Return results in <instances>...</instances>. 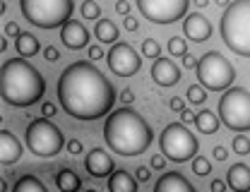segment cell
I'll return each mask as SVG.
<instances>
[{"instance_id": "7", "label": "cell", "mask_w": 250, "mask_h": 192, "mask_svg": "<svg viewBox=\"0 0 250 192\" xmlns=\"http://www.w3.org/2000/svg\"><path fill=\"white\" fill-rule=\"evenodd\" d=\"M197 79L205 89L209 92H226L229 87H233L236 79V67L231 65L229 58H224L219 51H207L200 63H197Z\"/></svg>"}, {"instance_id": "27", "label": "cell", "mask_w": 250, "mask_h": 192, "mask_svg": "<svg viewBox=\"0 0 250 192\" xmlns=\"http://www.w3.org/2000/svg\"><path fill=\"white\" fill-rule=\"evenodd\" d=\"M142 56L145 58H152V60H156L161 56V46L156 43V38H145L142 41Z\"/></svg>"}, {"instance_id": "32", "label": "cell", "mask_w": 250, "mask_h": 192, "mask_svg": "<svg viewBox=\"0 0 250 192\" xmlns=\"http://www.w3.org/2000/svg\"><path fill=\"white\" fill-rule=\"evenodd\" d=\"M43 58H46L48 63H56V60L61 58V53H58L56 46H46V48H43Z\"/></svg>"}, {"instance_id": "21", "label": "cell", "mask_w": 250, "mask_h": 192, "mask_svg": "<svg viewBox=\"0 0 250 192\" xmlns=\"http://www.w3.org/2000/svg\"><path fill=\"white\" fill-rule=\"evenodd\" d=\"M219 123H221L219 113L214 115V111H209V108L200 111V113H197V118H195V128L200 130L202 134H217Z\"/></svg>"}, {"instance_id": "34", "label": "cell", "mask_w": 250, "mask_h": 192, "mask_svg": "<svg viewBox=\"0 0 250 192\" xmlns=\"http://www.w3.org/2000/svg\"><path fill=\"white\" fill-rule=\"evenodd\" d=\"M123 27L127 32H137V27H140V22H137V17H132V15H125V22Z\"/></svg>"}, {"instance_id": "20", "label": "cell", "mask_w": 250, "mask_h": 192, "mask_svg": "<svg viewBox=\"0 0 250 192\" xmlns=\"http://www.w3.org/2000/svg\"><path fill=\"white\" fill-rule=\"evenodd\" d=\"M15 51L22 56V58H31L41 51L39 46V38L29 32H20V36H15Z\"/></svg>"}, {"instance_id": "1", "label": "cell", "mask_w": 250, "mask_h": 192, "mask_svg": "<svg viewBox=\"0 0 250 192\" xmlns=\"http://www.w3.org/2000/svg\"><path fill=\"white\" fill-rule=\"evenodd\" d=\"M61 108L75 120H96L108 115L116 103V89L111 79L94 63H72L58 79Z\"/></svg>"}, {"instance_id": "39", "label": "cell", "mask_w": 250, "mask_h": 192, "mask_svg": "<svg viewBox=\"0 0 250 192\" xmlns=\"http://www.w3.org/2000/svg\"><path fill=\"white\" fill-rule=\"evenodd\" d=\"M116 12H118V15H130V2H127V0H118V2H116Z\"/></svg>"}, {"instance_id": "30", "label": "cell", "mask_w": 250, "mask_h": 192, "mask_svg": "<svg viewBox=\"0 0 250 192\" xmlns=\"http://www.w3.org/2000/svg\"><path fill=\"white\" fill-rule=\"evenodd\" d=\"M186 96H188V101H190V103H195V106H202V103H205V98H207L202 84H200V87H195V84H192V87H188Z\"/></svg>"}, {"instance_id": "43", "label": "cell", "mask_w": 250, "mask_h": 192, "mask_svg": "<svg viewBox=\"0 0 250 192\" xmlns=\"http://www.w3.org/2000/svg\"><path fill=\"white\" fill-rule=\"evenodd\" d=\"M121 101L130 106V103L135 101V92H132V89H123V92H121Z\"/></svg>"}, {"instance_id": "22", "label": "cell", "mask_w": 250, "mask_h": 192, "mask_svg": "<svg viewBox=\"0 0 250 192\" xmlns=\"http://www.w3.org/2000/svg\"><path fill=\"white\" fill-rule=\"evenodd\" d=\"M56 185H58L61 192H75L82 188V180H80V175L72 168H62V171L56 173Z\"/></svg>"}, {"instance_id": "40", "label": "cell", "mask_w": 250, "mask_h": 192, "mask_svg": "<svg viewBox=\"0 0 250 192\" xmlns=\"http://www.w3.org/2000/svg\"><path fill=\"white\" fill-rule=\"evenodd\" d=\"M212 154H214V159H217V161H226V159H229V149H226V147H214V152H212Z\"/></svg>"}, {"instance_id": "15", "label": "cell", "mask_w": 250, "mask_h": 192, "mask_svg": "<svg viewBox=\"0 0 250 192\" xmlns=\"http://www.w3.org/2000/svg\"><path fill=\"white\" fill-rule=\"evenodd\" d=\"M61 38H62V43L67 48H72V51H80V48H87L89 46V32H87V27L80 24V22H75V19H70V22L62 24Z\"/></svg>"}, {"instance_id": "8", "label": "cell", "mask_w": 250, "mask_h": 192, "mask_svg": "<svg viewBox=\"0 0 250 192\" xmlns=\"http://www.w3.org/2000/svg\"><path fill=\"white\" fill-rule=\"evenodd\" d=\"M219 118L233 132L250 130V92L243 87H229L219 98Z\"/></svg>"}, {"instance_id": "18", "label": "cell", "mask_w": 250, "mask_h": 192, "mask_svg": "<svg viewBox=\"0 0 250 192\" xmlns=\"http://www.w3.org/2000/svg\"><path fill=\"white\" fill-rule=\"evenodd\" d=\"M154 192H192V185L181 173H164L156 180Z\"/></svg>"}, {"instance_id": "12", "label": "cell", "mask_w": 250, "mask_h": 192, "mask_svg": "<svg viewBox=\"0 0 250 192\" xmlns=\"http://www.w3.org/2000/svg\"><path fill=\"white\" fill-rule=\"evenodd\" d=\"M84 168H87V173L92 175V178H108L113 171H116V163L111 159V154L106 152V149H101V147H94L92 152L84 156Z\"/></svg>"}, {"instance_id": "42", "label": "cell", "mask_w": 250, "mask_h": 192, "mask_svg": "<svg viewBox=\"0 0 250 192\" xmlns=\"http://www.w3.org/2000/svg\"><path fill=\"white\" fill-rule=\"evenodd\" d=\"M5 36H20V27L15 22H7L5 24Z\"/></svg>"}, {"instance_id": "13", "label": "cell", "mask_w": 250, "mask_h": 192, "mask_svg": "<svg viewBox=\"0 0 250 192\" xmlns=\"http://www.w3.org/2000/svg\"><path fill=\"white\" fill-rule=\"evenodd\" d=\"M183 34H186L190 41H195V43H205L212 36V22L205 15H200V12L186 15V19H183Z\"/></svg>"}, {"instance_id": "9", "label": "cell", "mask_w": 250, "mask_h": 192, "mask_svg": "<svg viewBox=\"0 0 250 192\" xmlns=\"http://www.w3.org/2000/svg\"><path fill=\"white\" fill-rule=\"evenodd\" d=\"M27 147H29L31 154L41 156V159H51L56 154H61L62 144H65V137H62L61 128H56L51 123V118H39V120H31L29 128H27Z\"/></svg>"}, {"instance_id": "49", "label": "cell", "mask_w": 250, "mask_h": 192, "mask_svg": "<svg viewBox=\"0 0 250 192\" xmlns=\"http://www.w3.org/2000/svg\"><path fill=\"white\" fill-rule=\"evenodd\" d=\"M0 51H7V38H0Z\"/></svg>"}, {"instance_id": "3", "label": "cell", "mask_w": 250, "mask_h": 192, "mask_svg": "<svg viewBox=\"0 0 250 192\" xmlns=\"http://www.w3.org/2000/svg\"><path fill=\"white\" fill-rule=\"evenodd\" d=\"M0 87H2V98L17 108H29L41 101V96H46L43 75L22 56L2 63Z\"/></svg>"}, {"instance_id": "37", "label": "cell", "mask_w": 250, "mask_h": 192, "mask_svg": "<svg viewBox=\"0 0 250 192\" xmlns=\"http://www.w3.org/2000/svg\"><path fill=\"white\" fill-rule=\"evenodd\" d=\"M168 108H171V111H176V113H181V111L186 108V103H183V98H178V96H176V98H171V101H168Z\"/></svg>"}, {"instance_id": "10", "label": "cell", "mask_w": 250, "mask_h": 192, "mask_svg": "<svg viewBox=\"0 0 250 192\" xmlns=\"http://www.w3.org/2000/svg\"><path fill=\"white\" fill-rule=\"evenodd\" d=\"M145 19L154 24H173L188 15L190 0H135Z\"/></svg>"}, {"instance_id": "48", "label": "cell", "mask_w": 250, "mask_h": 192, "mask_svg": "<svg viewBox=\"0 0 250 192\" xmlns=\"http://www.w3.org/2000/svg\"><path fill=\"white\" fill-rule=\"evenodd\" d=\"M2 12H7V2H5V0H0V15H2Z\"/></svg>"}, {"instance_id": "25", "label": "cell", "mask_w": 250, "mask_h": 192, "mask_svg": "<svg viewBox=\"0 0 250 192\" xmlns=\"http://www.w3.org/2000/svg\"><path fill=\"white\" fill-rule=\"evenodd\" d=\"M168 53H171L173 58H183V56L188 53L186 38H181V36H171V38H168Z\"/></svg>"}, {"instance_id": "47", "label": "cell", "mask_w": 250, "mask_h": 192, "mask_svg": "<svg viewBox=\"0 0 250 192\" xmlns=\"http://www.w3.org/2000/svg\"><path fill=\"white\" fill-rule=\"evenodd\" d=\"M195 5H197V7H207V5H209V0H195Z\"/></svg>"}, {"instance_id": "11", "label": "cell", "mask_w": 250, "mask_h": 192, "mask_svg": "<svg viewBox=\"0 0 250 192\" xmlns=\"http://www.w3.org/2000/svg\"><path fill=\"white\" fill-rule=\"evenodd\" d=\"M106 60H108L111 72L118 75V77H130V75H135V72L142 67V58H140L137 51H135L130 43H125V41L111 43V51H108Z\"/></svg>"}, {"instance_id": "29", "label": "cell", "mask_w": 250, "mask_h": 192, "mask_svg": "<svg viewBox=\"0 0 250 192\" xmlns=\"http://www.w3.org/2000/svg\"><path fill=\"white\" fill-rule=\"evenodd\" d=\"M192 173H195V175H209V173H212V163H209V159L195 156V159H192Z\"/></svg>"}, {"instance_id": "38", "label": "cell", "mask_w": 250, "mask_h": 192, "mask_svg": "<svg viewBox=\"0 0 250 192\" xmlns=\"http://www.w3.org/2000/svg\"><path fill=\"white\" fill-rule=\"evenodd\" d=\"M41 113H43L46 118H53V115H56V103H51V101H46V103L41 106Z\"/></svg>"}, {"instance_id": "44", "label": "cell", "mask_w": 250, "mask_h": 192, "mask_svg": "<svg viewBox=\"0 0 250 192\" xmlns=\"http://www.w3.org/2000/svg\"><path fill=\"white\" fill-rule=\"evenodd\" d=\"M89 58H92V60H101V58H104V51H101L99 46H89Z\"/></svg>"}, {"instance_id": "26", "label": "cell", "mask_w": 250, "mask_h": 192, "mask_svg": "<svg viewBox=\"0 0 250 192\" xmlns=\"http://www.w3.org/2000/svg\"><path fill=\"white\" fill-rule=\"evenodd\" d=\"M80 12H82L84 19H99L101 17V10H99V2L96 0H84L80 5Z\"/></svg>"}, {"instance_id": "33", "label": "cell", "mask_w": 250, "mask_h": 192, "mask_svg": "<svg viewBox=\"0 0 250 192\" xmlns=\"http://www.w3.org/2000/svg\"><path fill=\"white\" fill-rule=\"evenodd\" d=\"M135 173H137V180H140V183H149V178H152V171H149L147 166H137Z\"/></svg>"}, {"instance_id": "16", "label": "cell", "mask_w": 250, "mask_h": 192, "mask_svg": "<svg viewBox=\"0 0 250 192\" xmlns=\"http://www.w3.org/2000/svg\"><path fill=\"white\" fill-rule=\"evenodd\" d=\"M22 159V144L20 139L10 132V130H2L0 132V161L5 166H12Z\"/></svg>"}, {"instance_id": "31", "label": "cell", "mask_w": 250, "mask_h": 192, "mask_svg": "<svg viewBox=\"0 0 250 192\" xmlns=\"http://www.w3.org/2000/svg\"><path fill=\"white\" fill-rule=\"evenodd\" d=\"M67 152H70L72 156H80V154L84 152V144H82L80 139H70V142H67Z\"/></svg>"}, {"instance_id": "35", "label": "cell", "mask_w": 250, "mask_h": 192, "mask_svg": "<svg viewBox=\"0 0 250 192\" xmlns=\"http://www.w3.org/2000/svg\"><path fill=\"white\" fill-rule=\"evenodd\" d=\"M197 63H200V58H195L192 53H186V56H183V67H188V70H195Z\"/></svg>"}, {"instance_id": "6", "label": "cell", "mask_w": 250, "mask_h": 192, "mask_svg": "<svg viewBox=\"0 0 250 192\" xmlns=\"http://www.w3.org/2000/svg\"><path fill=\"white\" fill-rule=\"evenodd\" d=\"M159 147H161V154L168 161H176V163H186L192 161L195 154L200 152V142L197 137L186 128V123H171L161 130L159 134Z\"/></svg>"}, {"instance_id": "5", "label": "cell", "mask_w": 250, "mask_h": 192, "mask_svg": "<svg viewBox=\"0 0 250 192\" xmlns=\"http://www.w3.org/2000/svg\"><path fill=\"white\" fill-rule=\"evenodd\" d=\"M24 19L39 29H58L70 22L75 2L72 0H20Z\"/></svg>"}, {"instance_id": "17", "label": "cell", "mask_w": 250, "mask_h": 192, "mask_svg": "<svg viewBox=\"0 0 250 192\" xmlns=\"http://www.w3.org/2000/svg\"><path fill=\"white\" fill-rule=\"evenodd\" d=\"M226 183H229L231 190L248 192L250 190V166H246V163H233L226 171Z\"/></svg>"}, {"instance_id": "41", "label": "cell", "mask_w": 250, "mask_h": 192, "mask_svg": "<svg viewBox=\"0 0 250 192\" xmlns=\"http://www.w3.org/2000/svg\"><path fill=\"white\" fill-rule=\"evenodd\" d=\"M195 118H197V115H195L192 111H188V108H183V111H181V120H183L186 125H190V123H195Z\"/></svg>"}, {"instance_id": "23", "label": "cell", "mask_w": 250, "mask_h": 192, "mask_svg": "<svg viewBox=\"0 0 250 192\" xmlns=\"http://www.w3.org/2000/svg\"><path fill=\"white\" fill-rule=\"evenodd\" d=\"M94 36H96L101 43H116V41H118V27H116L111 19H96Z\"/></svg>"}, {"instance_id": "36", "label": "cell", "mask_w": 250, "mask_h": 192, "mask_svg": "<svg viewBox=\"0 0 250 192\" xmlns=\"http://www.w3.org/2000/svg\"><path fill=\"white\" fill-rule=\"evenodd\" d=\"M164 166H166V156H164V154H154V156H152V168H154V171H161Z\"/></svg>"}, {"instance_id": "45", "label": "cell", "mask_w": 250, "mask_h": 192, "mask_svg": "<svg viewBox=\"0 0 250 192\" xmlns=\"http://www.w3.org/2000/svg\"><path fill=\"white\" fill-rule=\"evenodd\" d=\"M226 185H229V183H224V180H212L209 188H212V192H221V190H226Z\"/></svg>"}, {"instance_id": "46", "label": "cell", "mask_w": 250, "mask_h": 192, "mask_svg": "<svg viewBox=\"0 0 250 192\" xmlns=\"http://www.w3.org/2000/svg\"><path fill=\"white\" fill-rule=\"evenodd\" d=\"M214 5H217V7H224V10H226V7L231 5V0H214Z\"/></svg>"}, {"instance_id": "19", "label": "cell", "mask_w": 250, "mask_h": 192, "mask_svg": "<svg viewBox=\"0 0 250 192\" xmlns=\"http://www.w3.org/2000/svg\"><path fill=\"white\" fill-rule=\"evenodd\" d=\"M137 178H132L127 171L123 168H118V171H113L111 175H108V190L111 192H135L137 190Z\"/></svg>"}, {"instance_id": "4", "label": "cell", "mask_w": 250, "mask_h": 192, "mask_svg": "<svg viewBox=\"0 0 250 192\" xmlns=\"http://www.w3.org/2000/svg\"><path fill=\"white\" fill-rule=\"evenodd\" d=\"M219 32L226 48L250 58V0H233L224 10Z\"/></svg>"}, {"instance_id": "14", "label": "cell", "mask_w": 250, "mask_h": 192, "mask_svg": "<svg viewBox=\"0 0 250 192\" xmlns=\"http://www.w3.org/2000/svg\"><path fill=\"white\" fill-rule=\"evenodd\" d=\"M152 79L159 87H173L181 82V67H176V63L171 58H156L152 65Z\"/></svg>"}, {"instance_id": "28", "label": "cell", "mask_w": 250, "mask_h": 192, "mask_svg": "<svg viewBox=\"0 0 250 192\" xmlns=\"http://www.w3.org/2000/svg\"><path fill=\"white\" fill-rule=\"evenodd\" d=\"M233 154H238V156H248L250 154V139L246 134H236L233 137Z\"/></svg>"}, {"instance_id": "2", "label": "cell", "mask_w": 250, "mask_h": 192, "mask_svg": "<svg viewBox=\"0 0 250 192\" xmlns=\"http://www.w3.org/2000/svg\"><path fill=\"white\" fill-rule=\"evenodd\" d=\"M104 139L121 156H140L154 142V132L137 111L125 106L108 113L104 123Z\"/></svg>"}, {"instance_id": "24", "label": "cell", "mask_w": 250, "mask_h": 192, "mask_svg": "<svg viewBox=\"0 0 250 192\" xmlns=\"http://www.w3.org/2000/svg\"><path fill=\"white\" fill-rule=\"evenodd\" d=\"M12 192H46V185L34 175H24L12 185Z\"/></svg>"}]
</instances>
